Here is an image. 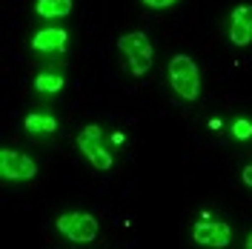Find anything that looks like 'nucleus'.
Returning <instances> with one entry per match:
<instances>
[{"mask_svg":"<svg viewBox=\"0 0 252 249\" xmlns=\"http://www.w3.org/2000/svg\"><path fill=\"white\" fill-rule=\"evenodd\" d=\"M192 241L209 249H223L232 244V229L223 220H198L192 226Z\"/></svg>","mask_w":252,"mask_h":249,"instance_id":"nucleus-6","label":"nucleus"},{"mask_svg":"<svg viewBox=\"0 0 252 249\" xmlns=\"http://www.w3.org/2000/svg\"><path fill=\"white\" fill-rule=\"evenodd\" d=\"M78 149L83 152V157L92 163L97 172H106L112 169V163H115V155H112V149L103 146V129L97 124H89L83 126L78 132Z\"/></svg>","mask_w":252,"mask_h":249,"instance_id":"nucleus-4","label":"nucleus"},{"mask_svg":"<svg viewBox=\"0 0 252 249\" xmlns=\"http://www.w3.org/2000/svg\"><path fill=\"white\" fill-rule=\"evenodd\" d=\"M66 43H69V31L61 29V26L40 29V31H34V37H32V49L43 52V55H63Z\"/></svg>","mask_w":252,"mask_h":249,"instance_id":"nucleus-8","label":"nucleus"},{"mask_svg":"<svg viewBox=\"0 0 252 249\" xmlns=\"http://www.w3.org/2000/svg\"><path fill=\"white\" fill-rule=\"evenodd\" d=\"M37 175V163L17 149H0V178L3 181H32Z\"/></svg>","mask_w":252,"mask_h":249,"instance_id":"nucleus-5","label":"nucleus"},{"mask_svg":"<svg viewBox=\"0 0 252 249\" xmlns=\"http://www.w3.org/2000/svg\"><path fill=\"white\" fill-rule=\"evenodd\" d=\"M247 249H252V232L247 235Z\"/></svg>","mask_w":252,"mask_h":249,"instance_id":"nucleus-15","label":"nucleus"},{"mask_svg":"<svg viewBox=\"0 0 252 249\" xmlns=\"http://www.w3.org/2000/svg\"><path fill=\"white\" fill-rule=\"evenodd\" d=\"M241 181L252 189V163H247V166H244V172H241Z\"/></svg>","mask_w":252,"mask_h":249,"instance_id":"nucleus-14","label":"nucleus"},{"mask_svg":"<svg viewBox=\"0 0 252 249\" xmlns=\"http://www.w3.org/2000/svg\"><path fill=\"white\" fill-rule=\"evenodd\" d=\"M23 129L29 135H52L58 129V121L52 115H43V112H32V115L23 118Z\"/></svg>","mask_w":252,"mask_h":249,"instance_id":"nucleus-9","label":"nucleus"},{"mask_svg":"<svg viewBox=\"0 0 252 249\" xmlns=\"http://www.w3.org/2000/svg\"><path fill=\"white\" fill-rule=\"evenodd\" d=\"M34 12L40 17H66L72 12V0H37Z\"/></svg>","mask_w":252,"mask_h":249,"instance_id":"nucleus-10","label":"nucleus"},{"mask_svg":"<svg viewBox=\"0 0 252 249\" xmlns=\"http://www.w3.org/2000/svg\"><path fill=\"white\" fill-rule=\"evenodd\" d=\"M143 6H149V9H169V6H175L178 0H141Z\"/></svg>","mask_w":252,"mask_h":249,"instance_id":"nucleus-13","label":"nucleus"},{"mask_svg":"<svg viewBox=\"0 0 252 249\" xmlns=\"http://www.w3.org/2000/svg\"><path fill=\"white\" fill-rule=\"evenodd\" d=\"M166 78H169V86L172 92L181 97V100H198L201 97V72L195 61L189 55H175L169 58V66H166Z\"/></svg>","mask_w":252,"mask_h":249,"instance_id":"nucleus-1","label":"nucleus"},{"mask_svg":"<svg viewBox=\"0 0 252 249\" xmlns=\"http://www.w3.org/2000/svg\"><path fill=\"white\" fill-rule=\"evenodd\" d=\"M63 83H66V78H63L61 72H40L34 78V89L40 94H58L63 89Z\"/></svg>","mask_w":252,"mask_h":249,"instance_id":"nucleus-11","label":"nucleus"},{"mask_svg":"<svg viewBox=\"0 0 252 249\" xmlns=\"http://www.w3.org/2000/svg\"><path fill=\"white\" fill-rule=\"evenodd\" d=\"M229 43L238 49L252 43V6L241 3L229 12Z\"/></svg>","mask_w":252,"mask_h":249,"instance_id":"nucleus-7","label":"nucleus"},{"mask_svg":"<svg viewBox=\"0 0 252 249\" xmlns=\"http://www.w3.org/2000/svg\"><path fill=\"white\" fill-rule=\"evenodd\" d=\"M55 226L72 244H92L100 232V223L92 212H63V215H58Z\"/></svg>","mask_w":252,"mask_h":249,"instance_id":"nucleus-3","label":"nucleus"},{"mask_svg":"<svg viewBox=\"0 0 252 249\" xmlns=\"http://www.w3.org/2000/svg\"><path fill=\"white\" fill-rule=\"evenodd\" d=\"M118 52L126 58V66L135 78H143L149 69H152V58H155V49L149 43V37L143 31H126L118 37Z\"/></svg>","mask_w":252,"mask_h":249,"instance_id":"nucleus-2","label":"nucleus"},{"mask_svg":"<svg viewBox=\"0 0 252 249\" xmlns=\"http://www.w3.org/2000/svg\"><path fill=\"white\" fill-rule=\"evenodd\" d=\"M229 132H232V138H238V140H250L252 138V121L250 118H235L232 126H229Z\"/></svg>","mask_w":252,"mask_h":249,"instance_id":"nucleus-12","label":"nucleus"}]
</instances>
